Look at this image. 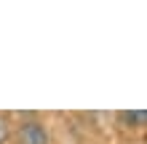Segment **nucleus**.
Masks as SVG:
<instances>
[{
	"label": "nucleus",
	"instance_id": "obj_3",
	"mask_svg": "<svg viewBox=\"0 0 147 144\" xmlns=\"http://www.w3.org/2000/svg\"><path fill=\"white\" fill-rule=\"evenodd\" d=\"M8 139V125H5V120H3V117H0V144H3Z\"/></svg>",
	"mask_w": 147,
	"mask_h": 144
},
{
	"label": "nucleus",
	"instance_id": "obj_1",
	"mask_svg": "<svg viewBox=\"0 0 147 144\" xmlns=\"http://www.w3.org/2000/svg\"><path fill=\"white\" fill-rule=\"evenodd\" d=\"M19 144H48V131L40 123L27 120L19 128Z\"/></svg>",
	"mask_w": 147,
	"mask_h": 144
},
{
	"label": "nucleus",
	"instance_id": "obj_2",
	"mask_svg": "<svg viewBox=\"0 0 147 144\" xmlns=\"http://www.w3.org/2000/svg\"><path fill=\"white\" fill-rule=\"evenodd\" d=\"M144 109H131V112H128V109H126V112H120V120H123V123H128V125H136V128H139V125H144Z\"/></svg>",
	"mask_w": 147,
	"mask_h": 144
}]
</instances>
